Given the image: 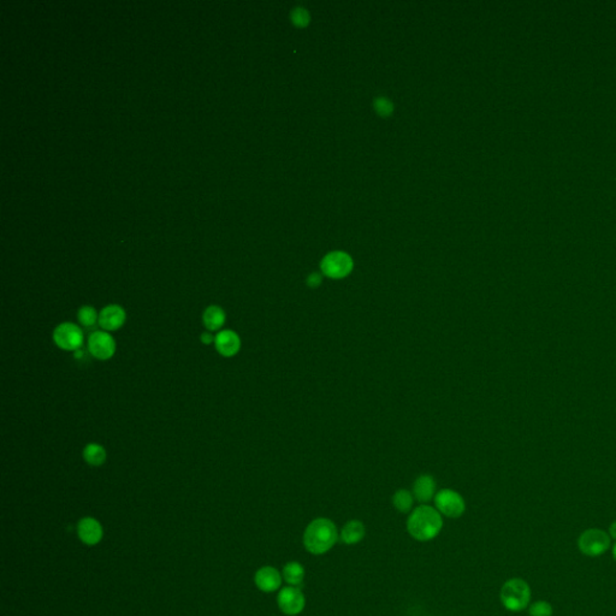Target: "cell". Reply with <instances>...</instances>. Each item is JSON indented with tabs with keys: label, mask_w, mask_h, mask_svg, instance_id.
Segmentation results:
<instances>
[{
	"label": "cell",
	"mask_w": 616,
	"mask_h": 616,
	"mask_svg": "<svg viewBox=\"0 0 616 616\" xmlns=\"http://www.w3.org/2000/svg\"><path fill=\"white\" fill-rule=\"evenodd\" d=\"M354 268L352 257L344 252H331L324 257L320 270L329 279H342L351 274Z\"/></svg>",
	"instance_id": "cell-7"
},
{
	"label": "cell",
	"mask_w": 616,
	"mask_h": 616,
	"mask_svg": "<svg viewBox=\"0 0 616 616\" xmlns=\"http://www.w3.org/2000/svg\"><path fill=\"white\" fill-rule=\"evenodd\" d=\"M54 341L56 346L63 351L78 352L84 344V331L78 324L65 322L54 329Z\"/></svg>",
	"instance_id": "cell-6"
},
{
	"label": "cell",
	"mask_w": 616,
	"mask_h": 616,
	"mask_svg": "<svg viewBox=\"0 0 616 616\" xmlns=\"http://www.w3.org/2000/svg\"><path fill=\"white\" fill-rule=\"evenodd\" d=\"M434 504L442 517L447 518L459 519L466 512L465 499L455 490L442 489L437 491Z\"/></svg>",
	"instance_id": "cell-5"
},
{
	"label": "cell",
	"mask_w": 616,
	"mask_h": 616,
	"mask_svg": "<svg viewBox=\"0 0 616 616\" xmlns=\"http://www.w3.org/2000/svg\"><path fill=\"white\" fill-rule=\"evenodd\" d=\"M340 541V531L331 519H313L303 536V547L314 556L329 553Z\"/></svg>",
	"instance_id": "cell-2"
},
{
	"label": "cell",
	"mask_w": 616,
	"mask_h": 616,
	"mask_svg": "<svg viewBox=\"0 0 616 616\" xmlns=\"http://www.w3.org/2000/svg\"><path fill=\"white\" fill-rule=\"evenodd\" d=\"M609 536H611V539H615L616 541V521L611 523V526H609V533H608Z\"/></svg>",
	"instance_id": "cell-26"
},
{
	"label": "cell",
	"mask_w": 616,
	"mask_h": 616,
	"mask_svg": "<svg viewBox=\"0 0 616 616\" xmlns=\"http://www.w3.org/2000/svg\"><path fill=\"white\" fill-rule=\"evenodd\" d=\"M282 577H283L284 582L290 587H301L305 577H306V571H305L303 563L298 562V561H290L284 565L283 569H282Z\"/></svg>",
	"instance_id": "cell-17"
},
{
	"label": "cell",
	"mask_w": 616,
	"mask_h": 616,
	"mask_svg": "<svg viewBox=\"0 0 616 616\" xmlns=\"http://www.w3.org/2000/svg\"><path fill=\"white\" fill-rule=\"evenodd\" d=\"M322 279H322L320 274L314 272V274H311L308 276L307 279H306V283H307L309 288H318L319 285L322 284Z\"/></svg>",
	"instance_id": "cell-24"
},
{
	"label": "cell",
	"mask_w": 616,
	"mask_h": 616,
	"mask_svg": "<svg viewBox=\"0 0 616 616\" xmlns=\"http://www.w3.org/2000/svg\"><path fill=\"white\" fill-rule=\"evenodd\" d=\"M254 582L260 591L272 593L282 589L283 577L282 572L272 566H264L259 568L254 576Z\"/></svg>",
	"instance_id": "cell-11"
},
{
	"label": "cell",
	"mask_w": 616,
	"mask_h": 616,
	"mask_svg": "<svg viewBox=\"0 0 616 616\" xmlns=\"http://www.w3.org/2000/svg\"><path fill=\"white\" fill-rule=\"evenodd\" d=\"M366 536V528L360 520L353 519L343 525L340 531V541L346 545H355L364 541Z\"/></svg>",
	"instance_id": "cell-15"
},
{
	"label": "cell",
	"mask_w": 616,
	"mask_h": 616,
	"mask_svg": "<svg viewBox=\"0 0 616 616\" xmlns=\"http://www.w3.org/2000/svg\"><path fill=\"white\" fill-rule=\"evenodd\" d=\"M215 347L222 357H235L241 349V338L234 330H220L215 335Z\"/></svg>",
	"instance_id": "cell-12"
},
{
	"label": "cell",
	"mask_w": 616,
	"mask_h": 616,
	"mask_svg": "<svg viewBox=\"0 0 616 616\" xmlns=\"http://www.w3.org/2000/svg\"><path fill=\"white\" fill-rule=\"evenodd\" d=\"M531 587L521 578H512L504 582L499 592V600L504 608L513 613L523 611L530 606Z\"/></svg>",
	"instance_id": "cell-3"
},
{
	"label": "cell",
	"mask_w": 616,
	"mask_h": 616,
	"mask_svg": "<svg viewBox=\"0 0 616 616\" xmlns=\"http://www.w3.org/2000/svg\"><path fill=\"white\" fill-rule=\"evenodd\" d=\"M277 606L284 615H300L306 606V597L301 587L290 585L282 587L277 595Z\"/></svg>",
	"instance_id": "cell-8"
},
{
	"label": "cell",
	"mask_w": 616,
	"mask_h": 616,
	"mask_svg": "<svg viewBox=\"0 0 616 616\" xmlns=\"http://www.w3.org/2000/svg\"><path fill=\"white\" fill-rule=\"evenodd\" d=\"M108 459V453L103 445L98 443H89L84 449V460L89 466L99 467L104 465Z\"/></svg>",
	"instance_id": "cell-18"
},
{
	"label": "cell",
	"mask_w": 616,
	"mask_h": 616,
	"mask_svg": "<svg viewBox=\"0 0 616 616\" xmlns=\"http://www.w3.org/2000/svg\"><path fill=\"white\" fill-rule=\"evenodd\" d=\"M392 506L397 512L402 514H410L413 510V504H414L416 499L410 490L400 489L392 495Z\"/></svg>",
	"instance_id": "cell-19"
},
{
	"label": "cell",
	"mask_w": 616,
	"mask_h": 616,
	"mask_svg": "<svg viewBox=\"0 0 616 616\" xmlns=\"http://www.w3.org/2000/svg\"><path fill=\"white\" fill-rule=\"evenodd\" d=\"M200 340L201 342L206 344V346H209V344L215 343V336H213L211 331H205V333H201Z\"/></svg>",
	"instance_id": "cell-25"
},
{
	"label": "cell",
	"mask_w": 616,
	"mask_h": 616,
	"mask_svg": "<svg viewBox=\"0 0 616 616\" xmlns=\"http://www.w3.org/2000/svg\"><path fill=\"white\" fill-rule=\"evenodd\" d=\"M88 352L92 357L106 362L116 353V341L115 338L104 330H98L91 333L88 337Z\"/></svg>",
	"instance_id": "cell-9"
},
{
	"label": "cell",
	"mask_w": 616,
	"mask_h": 616,
	"mask_svg": "<svg viewBox=\"0 0 616 616\" xmlns=\"http://www.w3.org/2000/svg\"><path fill=\"white\" fill-rule=\"evenodd\" d=\"M78 534L84 544L95 545L103 538V528L97 519L87 517L81 519L78 523Z\"/></svg>",
	"instance_id": "cell-13"
},
{
	"label": "cell",
	"mask_w": 616,
	"mask_h": 616,
	"mask_svg": "<svg viewBox=\"0 0 616 616\" xmlns=\"http://www.w3.org/2000/svg\"><path fill=\"white\" fill-rule=\"evenodd\" d=\"M436 490H437V484H436L435 478L430 475H421L414 482L412 494L418 502H420L421 504H427L435 499L436 494H437Z\"/></svg>",
	"instance_id": "cell-14"
},
{
	"label": "cell",
	"mask_w": 616,
	"mask_h": 616,
	"mask_svg": "<svg viewBox=\"0 0 616 616\" xmlns=\"http://www.w3.org/2000/svg\"><path fill=\"white\" fill-rule=\"evenodd\" d=\"M613 558H614V560L616 561V543L615 545L613 547Z\"/></svg>",
	"instance_id": "cell-27"
},
{
	"label": "cell",
	"mask_w": 616,
	"mask_h": 616,
	"mask_svg": "<svg viewBox=\"0 0 616 616\" xmlns=\"http://www.w3.org/2000/svg\"><path fill=\"white\" fill-rule=\"evenodd\" d=\"M308 21H309V16L305 9H295L293 11V22L295 25L305 27L307 25Z\"/></svg>",
	"instance_id": "cell-23"
},
{
	"label": "cell",
	"mask_w": 616,
	"mask_h": 616,
	"mask_svg": "<svg viewBox=\"0 0 616 616\" xmlns=\"http://www.w3.org/2000/svg\"><path fill=\"white\" fill-rule=\"evenodd\" d=\"M126 309L119 305H108L99 312V325L108 333L119 330L126 324Z\"/></svg>",
	"instance_id": "cell-10"
},
{
	"label": "cell",
	"mask_w": 616,
	"mask_h": 616,
	"mask_svg": "<svg viewBox=\"0 0 616 616\" xmlns=\"http://www.w3.org/2000/svg\"><path fill=\"white\" fill-rule=\"evenodd\" d=\"M443 525V517L435 507L420 504L408 515L406 528L414 541L425 543L440 536Z\"/></svg>",
	"instance_id": "cell-1"
},
{
	"label": "cell",
	"mask_w": 616,
	"mask_h": 616,
	"mask_svg": "<svg viewBox=\"0 0 616 616\" xmlns=\"http://www.w3.org/2000/svg\"><path fill=\"white\" fill-rule=\"evenodd\" d=\"M78 320L84 328H93L99 324V312L92 306H82L78 312Z\"/></svg>",
	"instance_id": "cell-20"
},
{
	"label": "cell",
	"mask_w": 616,
	"mask_h": 616,
	"mask_svg": "<svg viewBox=\"0 0 616 616\" xmlns=\"http://www.w3.org/2000/svg\"><path fill=\"white\" fill-rule=\"evenodd\" d=\"M225 320H226V316H225L224 309L220 306H215V305L209 306L202 314V323L207 329V331H211V333H215V331L220 333V329L223 328V325L225 324Z\"/></svg>",
	"instance_id": "cell-16"
},
{
	"label": "cell",
	"mask_w": 616,
	"mask_h": 616,
	"mask_svg": "<svg viewBox=\"0 0 616 616\" xmlns=\"http://www.w3.org/2000/svg\"><path fill=\"white\" fill-rule=\"evenodd\" d=\"M611 538L600 528H589L578 539V548L585 556L597 558L611 548Z\"/></svg>",
	"instance_id": "cell-4"
},
{
	"label": "cell",
	"mask_w": 616,
	"mask_h": 616,
	"mask_svg": "<svg viewBox=\"0 0 616 616\" xmlns=\"http://www.w3.org/2000/svg\"><path fill=\"white\" fill-rule=\"evenodd\" d=\"M375 108H376L377 112L381 115V116H388V115L392 113V104L387 99L378 98L376 100V103H375Z\"/></svg>",
	"instance_id": "cell-22"
},
{
	"label": "cell",
	"mask_w": 616,
	"mask_h": 616,
	"mask_svg": "<svg viewBox=\"0 0 616 616\" xmlns=\"http://www.w3.org/2000/svg\"><path fill=\"white\" fill-rule=\"evenodd\" d=\"M530 616H553V606L545 601L534 602L528 606Z\"/></svg>",
	"instance_id": "cell-21"
}]
</instances>
